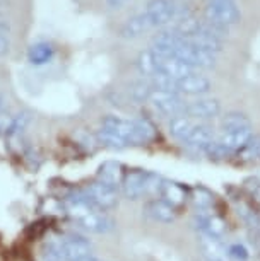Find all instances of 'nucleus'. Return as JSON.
I'll list each match as a JSON object with an SVG mask.
<instances>
[{
	"mask_svg": "<svg viewBox=\"0 0 260 261\" xmlns=\"http://www.w3.org/2000/svg\"><path fill=\"white\" fill-rule=\"evenodd\" d=\"M238 128H252V123L243 113H228L221 121V130H238Z\"/></svg>",
	"mask_w": 260,
	"mask_h": 261,
	"instance_id": "24",
	"label": "nucleus"
},
{
	"mask_svg": "<svg viewBox=\"0 0 260 261\" xmlns=\"http://www.w3.org/2000/svg\"><path fill=\"white\" fill-rule=\"evenodd\" d=\"M199 248L202 251L204 258L207 261H231L229 248L223 243V238L200 232Z\"/></svg>",
	"mask_w": 260,
	"mask_h": 261,
	"instance_id": "8",
	"label": "nucleus"
},
{
	"mask_svg": "<svg viewBox=\"0 0 260 261\" xmlns=\"http://www.w3.org/2000/svg\"><path fill=\"white\" fill-rule=\"evenodd\" d=\"M63 206H65L67 214L81 227H84L89 232L105 234L115 227L113 219L108 214H105V210L98 208L82 191H77V193L67 196L65 201H63Z\"/></svg>",
	"mask_w": 260,
	"mask_h": 261,
	"instance_id": "1",
	"label": "nucleus"
},
{
	"mask_svg": "<svg viewBox=\"0 0 260 261\" xmlns=\"http://www.w3.org/2000/svg\"><path fill=\"white\" fill-rule=\"evenodd\" d=\"M159 196L166 201H170L171 205L178 206L180 203H183L187 200V191L180 183H175V181H166L163 179L161 183V190H159Z\"/></svg>",
	"mask_w": 260,
	"mask_h": 261,
	"instance_id": "18",
	"label": "nucleus"
},
{
	"mask_svg": "<svg viewBox=\"0 0 260 261\" xmlns=\"http://www.w3.org/2000/svg\"><path fill=\"white\" fill-rule=\"evenodd\" d=\"M149 181H151V172L146 171L125 172L124 181L120 185L122 193L129 200H139L144 195H149Z\"/></svg>",
	"mask_w": 260,
	"mask_h": 261,
	"instance_id": "6",
	"label": "nucleus"
},
{
	"mask_svg": "<svg viewBox=\"0 0 260 261\" xmlns=\"http://www.w3.org/2000/svg\"><path fill=\"white\" fill-rule=\"evenodd\" d=\"M137 70L140 75L153 79L158 73V67H156V57L153 50L142 51L139 58H137Z\"/></svg>",
	"mask_w": 260,
	"mask_h": 261,
	"instance_id": "22",
	"label": "nucleus"
},
{
	"mask_svg": "<svg viewBox=\"0 0 260 261\" xmlns=\"http://www.w3.org/2000/svg\"><path fill=\"white\" fill-rule=\"evenodd\" d=\"M28 58L33 65H45L53 58V48L48 43H34V45L29 48Z\"/></svg>",
	"mask_w": 260,
	"mask_h": 261,
	"instance_id": "21",
	"label": "nucleus"
},
{
	"mask_svg": "<svg viewBox=\"0 0 260 261\" xmlns=\"http://www.w3.org/2000/svg\"><path fill=\"white\" fill-rule=\"evenodd\" d=\"M81 191L101 210H110L119 203V193H116V188L105 183V181L98 179L94 183L86 185Z\"/></svg>",
	"mask_w": 260,
	"mask_h": 261,
	"instance_id": "5",
	"label": "nucleus"
},
{
	"mask_svg": "<svg viewBox=\"0 0 260 261\" xmlns=\"http://www.w3.org/2000/svg\"><path fill=\"white\" fill-rule=\"evenodd\" d=\"M151 28H161L176 17V4L173 0H151L144 11Z\"/></svg>",
	"mask_w": 260,
	"mask_h": 261,
	"instance_id": "7",
	"label": "nucleus"
},
{
	"mask_svg": "<svg viewBox=\"0 0 260 261\" xmlns=\"http://www.w3.org/2000/svg\"><path fill=\"white\" fill-rule=\"evenodd\" d=\"M2 105H4V99H2V96H0V110H2Z\"/></svg>",
	"mask_w": 260,
	"mask_h": 261,
	"instance_id": "32",
	"label": "nucleus"
},
{
	"mask_svg": "<svg viewBox=\"0 0 260 261\" xmlns=\"http://www.w3.org/2000/svg\"><path fill=\"white\" fill-rule=\"evenodd\" d=\"M81 261H101V259H98V258H94V256H87V258H84V259H81Z\"/></svg>",
	"mask_w": 260,
	"mask_h": 261,
	"instance_id": "31",
	"label": "nucleus"
},
{
	"mask_svg": "<svg viewBox=\"0 0 260 261\" xmlns=\"http://www.w3.org/2000/svg\"><path fill=\"white\" fill-rule=\"evenodd\" d=\"M229 254H231V259L233 258H247V249L240 244H234V246H229Z\"/></svg>",
	"mask_w": 260,
	"mask_h": 261,
	"instance_id": "28",
	"label": "nucleus"
},
{
	"mask_svg": "<svg viewBox=\"0 0 260 261\" xmlns=\"http://www.w3.org/2000/svg\"><path fill=\"white\" fill-rule=\"evenodd\" d=\"M195 220H197V224L200 225V232L223 238L224 230H226V225H224L223 220H221L218 215L210 214V212L200 210L197 217H195Z\"/></svg>",
	"mask_w": 260,
	"mask_h": 261,
	"instance_id": "15",
	"label": "nucleus"
},
{
	"mask_svg": "<svg viewBox=\"0 0 260 261\" xmlns=\"http://www.w3.org/2000/svg\"><path fill=\"white\" fill-rule=\"evenodd\" d=\"M151 91H153V84L146 82V81H139L134 82L130 87V96L134 97L135 101H144L149 97Z\"/></svg>",
	"mask_w": 260,
	"mask_h": 261,
	"instance_id": "26",
	"label": "nucleus"
},
{
	"mask_svg": "<svg viewBox=\"0 0 260 261\" xmlns=\"http://www.w3.org/2000/svg\"><path fill=\"white\" fill-rule=\"evenodd\" d=\"M149 29H153V28H151L149 21L146 19L144 12H140V14H137V16L130 17L129 21L124 24V28H122V36L134 39V38L142 36V34L146 31H149Z\"/></svg>",
	"mask_w": 260,
	"mask_h": 261,
	"instance_id": "20",
	"label": "nucleus"
},
{
	"mask_svg": "<svg viewBox=\"0 0 260 261\" xmlns=\"http://www.w3.org/2000/svg\"><path fill=\"white\" fill-rule=\"evenodd\" d=\"M253 139L252 128H238V130H221L219 139H216L228 152L243 150Z\"/></svg>",
	"mask_w": 260,
	"mask_h": 261,
	"instance_id": "13",
	"label": "nucleus"
},
{
	"mask_svg": "<svg viewBox=\"0 0 260 261\" xmlns=\"http://www.w3.org/2000/svg\"><path fill=\"white\" fill-rule=\"evenodd\" d=\"M96 137L103 145L110 147V149H125V147H129V144H127L122 137H119L115 132H111L110 128H106V126H101L100 130H98Z\"/></svg>",
	"mask_w": 260,
	"mask_h": 261,
	"instance_id": "23",
	"label": "nucleus"
},
{
	"mask_svg": "<svg viewBox=\"0 0 260 261\" xmlns=\"http://www.w3.org/2000/svg\"><path fill=\"white\" fill-rule=\"evenodd\" d=\"M106 2H108V6H110V7L119 9V7L124 6V4L127 2V0H106Z\"/></svg>",
	"mask_w": 260,
	"mask_h": 261,
	"instance_id": "30",
	"label": "nucleus"
},
{
	"mask_svg": "<svg viewBox=\"0 0 260 261\" xmlns=\"http://www.w3.org/2000/svg\"><path fill=\"white\" fill-rule=\"evenodd\" d=\"M221 113V105L218 99H210V97H200V99L185 102L183 115H187L194 120H209L216 118Z\"/></svg>",
	"mask_w": 260,
	"mask_h": 261,
	"instance_id": "11",
	"label": "nucleus"
},
{
	"mask_svg": "<svg viewBox=\"0 0 260 261\" xmlns=\"http://www.w3.org/2000/svg\"><path fill=\"white\" fill-rule=\"evenodd\" d=\"M58 243H60L65 261H81L87 258V256H91L92 253L91 243L82 236H65Z\"/></svg>",
	"mask_w": 260,
	"mask_h": 261,
	"instance_id": "10",
	"label": "nucleus"
},
{
	"mask_svg": "<svg viewBox=\"0 0 260 261\" xmlns=\"http://www.w3.org/2000/svg\"><path fill=\"white\" fill-rule=\"evenodd\" d=\"M194 126H195L194 118H190L187 115H176V116L171 118L168 130H170L171 137H175L176 140L183 142L188 137L190 132H192Z\"/></svg>",
	"mask_w": 260,
	"mask_h": 261,
	"instance_id": "19",
	"label": "nucleus"
},
{
	"mask_svg": "<svg viewBox=\"0 0 260 261\" xmlns=\"http://www.w3.org/2000/svg\"><path fill=\"white\" fill-rule=\"evenodd\" d=\"M175 91L178 94L187 96H202L210 91V81L207 77L200 75L197 72H190L187 75L180 77L175 81Z\"/></svg>",
	"mask_w": 260,
	"mask_h": 261,
	"instance_id": "9",
	"label": "nucleus"
},
{
	"mask_svg": "<svg viewBox=\"0 0 260 261\" xmlns=\"http://www.w3.org/2000/svg\"><path fill=\"white\" fill-rule=\"evenodd\" d=\"M147 101H149L159 113H163L166 116L183 115L185 102L180 97L178 92H175V91H166V89L153 87V91H151Z\"/></svg>",
	"mask_w": 260,
	"mask_h": 261,
	"instance_id": "4",
	"label": "nucleus"
},
{
	"mask_svg": "<svg viewBox=\"0 0 260 261\" xmlns=\"http://www.w3.org/2000/svg\"><path fill=\"white\" fill-rule=\"evenodd\" d=\"M146 208H147V214L153 217L154 220H158V222L171 224L176 219V206L163 198L151 200Z\"/></svg>",
	"mask_w": 260,
	"mask_h": 261,
	"instance_id": "14",
	"label": "nucleus"
},
{
	"mask_svg": "<svg viewBox=\"0 0 260 261\" xmlns=\"http://www.w3.org/2000/svg\"><path fill=\"white\" fill-rule=\"evenodd\" d=\"M103 126L115 132L129 145H144L156 137L154 126L147 120H124L116 116H106L103 120Z\"/></svg>",
	"mask_w": 260,
	"mask_h": 261,
	"instance_id": "2",
	"label": "nucleus"
},
{
	"mask_svg": "<svg viewBox=\"0 0 260 261\" xmlns=\"http://www.w3.org/2000/svg\"><path fill=\"white\" fill-rule=\"evenodd\" d=\"M243 150H248L250 154L255 157V159L260 161V137H253L252 142H250V144L245 147Z\"/></svg>",
	"mask_w": 260,
	"mask_h": 261,
	"instance_id": "27",
	"label": "nucleus"
},
{
	"mask_svg": "<svg viewBox=\"0 0 260 261\" xmlns=\"http://www.w3.org/2000/svg\"><path fill=\"white\" fill-rule=\"evenodd\" d=\"M205 21L226 29L242 21V12L234 0H209L205 7Z\"/></svg>",
	"mask_w": 260,
	"mask_h": 261,
	"instance_id": "3",
	"label": "nucleus"
},
{
	"mask_svg": "<svg viewBox=\"0 0 260 261\" xmlns=\"http://www.w3.org/2000/svg\"><path fill=\"white\" fill-rule=\"evenodd\" d=\"M154 51V50H153ZM156 67H158V73H163V75H168L171 79H180L187 73L194 72L195 68L187 65L185 62H181L180 58L171 57V55H163V53H156Z\"/></svg>",
	"mask_w": 260,
	"mask_h": 261,
	"instance_id": "12",
	"label": "nucleus"
},
{
	"mask_svg": "<svg viewBox=\"0 0 260 261\" xmlns=\"http://www.w3.org/2000/svg\"><path fill=\"white\" fill-rule=\"evenodd\" d=\"M124 176H125L124 166H122L120 162H115V161L103 162V164L100 166V171H98V179L105 181V183L115 186V188H119V186L122 185Z\"/></svg>",
	"mask_w": 260,
	"mask_h": 261,
	"instance_id": "16",
	"label": "nucleus"
},
{
	"mask_svg": "<svg viewBox=\"0 0 260 261\" xmlns=\"http://www.w3.org/2000/svg\"><path fill=\"white\" fill-rule=\"evenodd\" d=\"M4 34L6 33H0V57H4L9 51V41Z\"/></svg>",
	"mask_w": 260,
	"mask_h": 261,
	"instance_id": "29",
	"label": "nucleus"
},
{
	"mask_svg": "<svg viewBox=\"0 0 260 261\" xmlns=\"http://www.w3.org/2000/svg\"><path fill=\"white\" fill-rule=\"evenodd\" d=\"M41 261H65L60 243H48L41 251Z\"/></svg>",
	"mask_w": 260,
	"mask_h": 261,
	"instance_id": "25",
	"label": "nucleus"
},
{
	"mask_svg": "<svg viewBox=\"0 0 260 261\" xmlns=\"http://www.w3.org/2000/svg\"><path fill=\"white\" fill-rule=\"evenodd\" d=\"M214 132L212 128L207 125H200V123H195V126L192 128V132L188 134L187 139L183 140V144H187L190 147H195V149L204 150L210 142H214Z\"/></svg>",
	"mask_w": 260,
	"mask_h": 261,
	"instance_id": "17",
	"label": "nucleus"
}]
</instances>
